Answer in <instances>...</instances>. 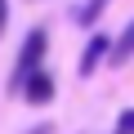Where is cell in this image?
I'll use <instances>...</instances> for the list:
<instances>
[{
	"mask_svg": "<svg viewBox=\"0 0 134 134\" xmlns=\"http://www.w3.org/2000/svg\"><path fill=\"white\" fill-rule=\"evenodd\" d=\"M107 5H112V0H85V5L76 9V23H81V27H94V23L103 18V9H107Z\"/></svg>",
	"mask_w": 134,
	"mask_h": 134,
	"instance_id": "cell-5",
	"label": "cell"
},
{
	"mask_svg": "<svg viewBox=\"0 0 134 134\" xmlns=\"http://www.w3.org/2000/svg\"><path fill=\"white\" fill-rule=\"evenodd\" d=\"M45 54H49V31H45V27H31V31H27V40H23V49H18L14 72H9V94H18V90H23V81H27L31 72H40Z\"/></svg>",
	"mask_w": 134,
	"mask_h": 134,
	"instance_id": "cell-1",
	"label": "cell"
},
{
	"mask_svg": "<svg viewBox=\"0 0 134 134\" xmlns=\"http://www.w3.org/2000/svg\"><path fill=\"white\" fill-rule=\"evenodd\" d=\"M5 27H9V0H0V36H5Z\"/></svg>",
	"mask_w": 134,
	"mask_h": 134,
	"instance_id": "cell-7",
	"label": "cell"
},
{
	"mask_svg": "<svg viewBox=\"0 0 134 134\" xmlns=\"http://www.w3.org/2000/svg\"><path fill=\"white\" fill-rule=\"evenodd\" d=\"M31 134H54V125H36V130H31Z\"/></svg>",
	"mask_w": 134,
	"mask_h": 134,
	"instance_id": "cell-8",
	"label": "cell"
},
{
	"mask_svg": "<svg viewBox=\"0 0 134 134\" xmlns=\"http://www.w3.org/2000/svg\"><path fill=\"white\" fill-rule=\"evenodd\" d=\"M130 58H134V18L125 23V31H121V36L112 40V49H107V63H112V67H125Z\"/></svg>",
	"mask_w": 134,
	"mask_h": 134,
	"instance_id": "cell-4",
	"label": "cell"
},
{
	"mask_svg": "<svg viewBox=\"0 0 134 134\" xmlns=\"http://www.w3.org/2000/svg\"><path fill=\"white\" fill-rule=\"evenodd\" d=\"M31 107H45L54 94H58V85H54V72H45V67H40V72H31L27 81H23V90H18Z\"/></svg>",
	"mask_w": 134,
	"mask_h": 134,
	"instance_id": "cell-2",
	"label": "cell"
},
{
	"mask_svg": "<svg viewBox=\"0 0 134 134\" xmlns=\"http://www.w3.org/2000/svg\"><path fill=\"white\" fill-rule=\"evenodd\" d=\"M112 134H134V107H125L121 116H116V130Z\"/></svg>",
	"mask_w": 134,
	"mask_h": 134,
	"instance_id": "cell-6",
	"label": "cell"
},
{
	"mask_svg": "<svg viewBox=\"0 0 134 134\" xmlns=\"http://www.w3.org/2000/svg\"><path fill=\"white\" fill-rule=\"evenodd\" d=\"M107 49H112V36L94 31V36L85 40V54H81V63H76V72H81V76H94V72H98V63L107 58Z\"/></svg>",
	"mask_w": 134,
	"mask_h": 134,
	"instance_id": "cell-3",
	"label": "cell"
}]
</instances>
